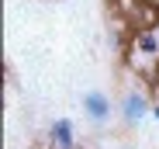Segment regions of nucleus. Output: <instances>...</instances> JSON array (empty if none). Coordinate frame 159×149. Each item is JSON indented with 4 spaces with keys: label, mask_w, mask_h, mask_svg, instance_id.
<instances>
[{
    "label": "nucleus",
    "mask_w": 159,
    "mask_h": 149,
    "mask_svg": "<svg viewBox=\"0 0 159 149\" xmlns=\"http://www.w3.org/2000/svg\"><path fill=\"white\" fill-rule=\"evenodd\" d=\"M48 146H52V149H76V139H73V121H66V118L52 121V128H48Z\"/></svg>",
    "instance_id": "1"
},
{
    "label": "nucleus",
    "mask_w": 159,
    "mask_h": 149,
    "mask_svg": "<svg viewBox=\"0 0 159 149\" xmlns=\"http://www.w3.org/2000/svg\"><path fill=\"white\" fill-rule=\"evenodd\" d=\"M145 111H149V101H145V94H128L125 97V104H121V114H125V121H142L145 118Z\"/></svg>",
    "instance_id": "2"
},
{
    "label": "nucleus",
    "mask_w": 159,
    "mask_h": 149,
    "mask_svg": "<svg viewBox=\"0 0 159 149\" xmlns=\"http://www.w3.org/2000/svg\"><path fill=\"white\" fill-rule=\"evenodd\" d=\"M83 108H87V118L90 121H107V114H111V101L104 94H87L83 97Z\"/></svg>",
    "instance_id": "3"
},
{
    "label": "nucleus",
    "mask_w": 159,
    "mask_h": 149,
    "mask_svg": "<svg viewBox=\"0 0 159 149\" xmlns=\"http://www.w3.org/2000/svg\"><path fill=\"white\" fill-rule=\"evenodd\" d=\"M135 49L145 52V56H156V52H159V42H156L152 31H139V35H135Z\"/></svg>",
    "instance_id": "4"
},
{
    "label": "nucleus",
    "mask_w": 159,
    "mask_h": 149,
    "mask_svg": "<svg viewBox=\"0 0 159 149\" xmlns=\"http://www.w3.org/2000/svg\"><path fill=\"white\" fill-rule=\"evenodd\" d=\"M152 114H156V121H159V104H156V108H152Z\"/></svg>",
    "instance_id": "5"
},
{
    "label": "nucleus",
    "mask_w": 159,
    "mask_h": 149,
    "mask_svg": "<svg viewBox=\"0 0 159 149\" xmlns=\"http://www.w3.org/2000/svg\"><path fill=\"white\" fill-rule=\"evenodd\" d=\"M145 4H152V7H159V0H145Z\"/></svg>",
    "instance_id": "6"
}]
</instances>
